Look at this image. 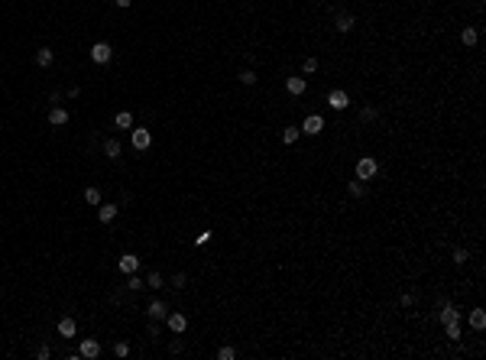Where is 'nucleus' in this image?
<instances>
[{
  "instance_id": "1",
  "label": "nucleus",
  "mask_w": 486,
  "mask_h": 360,
  "mask_svg": "<svg viewBox=\"0 0 486 360\" xmlns=\"http://www.w3.org/2000/svg\"><path fill=\"white\" fill-rule=\"evenodd\" d=\"M376 159L373 156H363V159H356V179H363V182H370L373 175H376Z\"/></svg>"
},
{
  "instance_id": "2",
  "label": "nucleus",
  "mask_w": 486,
  "mask_h": 360,
  "mask_svg": "<svg viewBox=\"0 0 486 360\" xmlns=\"http://www.w3.org/2000/svg\"><path fill=\"white\" fill-rule=\"evenodd\" d=\"M298 130H301V133H308V136H318L324 130V117H321V114H308V117L301 120Z\"/></svg>"
},
{
  "instance_id": "3",
  "label": "nucleus",
  "mask_w": 486,
  "mask_h": 360,
  "mask_svg": "<svg viewBox=\"0 0 486 360\" xmlns=\"http://www.w3.org/2000/svg\"><path fill=\"white\" fill-rule=\"evenodd\" d=\"M110 55H114V49H110L107 42H94V46H91V62L94 65H107Z\"/></svg>"
},
{
  "instance_id": "4",
  "label": "nucleus",
  "mask_w": 486,
  "mask_h": 360,
  "mask_svg": "<svg viewBox=\"0 0 486 360\" xmlns=\"http://www.w3.org/2000/svg\"><path fill=\"white\" fill-rule=\"evenodd\" d=\"M327 107H331V110H347V107H350V98H347V91H340V88H334V91H327Z\"/></svg>"
},
{
  "instance_id": "5",
  "label": "nucleus",
  "mask_w": 486,
  "mask_h": 360,
  "mask_svg": "<svg viewBox=\"0 0 486 360\" xmlns=\"http://www.w3.org/2000/svg\"><path fill=\"white\" fill-rule=\"evenodd\" d=\"M130 143H133V149L143 153V149H149V143H153V133H149L146 127H136V130L130 133Z\"/></svg>"
},
{
  "instance_id": "6",
  "label": "nucleus",
  "mask_w": 486,
  "mask_h": 360,
  "mask_svg": "<svg viewBox=\"0 0 486 360\" xmlns=\"http://www.w3.org/2000/svg\"><path fill=\"white\" fill-rule=\"evenodd\" d=\"M78 357H85V360H97V357H100V344L94 341V337H85V341L78 344Z\"/></svg>"
},
{
  "instance_id": "7",
  "label": "nucleus",
  "mask_w": 486,
  "mask_h": 360,
  "mask_svg": "<svg viewBox=\"0 0 486 360\" xmlns=\"http://www.w3.org/2000/svg\"><path fill=\"white\" fill-rule=\"evenodd\" d=\"M165 321H169V331H172V334H185V331H188V318L182 312H169V315H165Z\"/></svg>"
},
{
  "instance_id": "8",
  "label": "nucleus",
  "mask_w": 486,
  "mask_h": 360,
  "mask_svg": "<svg viewBox=\"0 0 486 360\" xmlns=\"http://www.w3.org/2000/svg\"><path fill=\"white\" fill-rule=\"evenodd\" d=\"M463 312L457 305H451L448 298H441V325H448V321H460Z\"/></svg>"
},
{
  "instance_id": "9",
  "label": "nucleus",
  "mask_w": 486,
  "mask_h": 360,
  "mask_svg": "<svg viewBox=\"0 0 486 360\" xmlns=\"http://www.w3.org/2000/svg\"><path fill=\"white\" fill-rule=\"evenodd\" d=\"M146 315H149L153 321H165V315H169V305H165V302H159V298H153V302L146 305Z\"/></svg>"
},
{
  "instance_id": "10",
  "label": "nucleus",
  "mask_w": 486,
  "mask_h": 360,
  "mask_svg": "<svg viewBox=\"0 0 486 360\" xmlns=\"http://www.w3.org/2000/svg\"><path fill=\"white\" fill-rule=\"evenodd\" d=\"M117 269H120V273H127V276L136 273V269H139V257H133V253H124V257L117 260Z\"/></svg>"
},
{
  "instance_id": "11",
  "label": "nucleus",
  "mask_w": 486,
  "mask_h": 360,
  "mask_svg": "<svg viewBox=\"0 0 486 360\" xmlns=\"http://www.w3.org/2000/svg\"><path fill=\"white\" fill-rule=\"evenodd\" d=\"M117 211H120L117 204H104V201H100V204H97V218H100V224H110V221L117 218Z\"/></svg>"
},
{
  "instance_id": "12",
  "label": "nucleus",
  "mask_w": 486,
  "mask_h": 360,
  "mask_svg": "<svg viewBox=\"0 0 486 360\" xmlns=\"http://www.w3.org/2000/svg\"><path fill=\"white\" fill-rule=\"evenodd\" d=\"M305 88H308V81L301 78V75H295V78H286V91H289V94H295V98H298V94H305Z\"/></svg>"
},
{
  "instance_id": "13",
  "label": "nucleus",
  "mask_w": 486,
  "mask_h": 360,
  "mask_svg": "<svg viewBox=\"0 0 486 360\" xmlns=\"http://www.w3.org/2000/svg\"><path fill=\"white\" fill-rule=\"evenodd\" d=\"M49 124H52V127H65V124H68V110H65V107H52V110H49Z\"/></svg>"
},
{
  "instance_id": "14",
  "label": "nucleus",
  "mask_w": 486,
  "mask_h": 360,
  "mask_svg": "<svg viewBox=\"0 0 486 360\" xmlns=\"http://www.w3.org/2000/svg\"><path fill=\"white\" fill-rule=\"evenodd\" d=\"M354 13H337V20H334V26H337V33H350L354 30Z\"/></svg>"
},
{
  "instance_id": "15",
  "label": "nucleus",
  "mask_w": 486,
  "mask_h": 360,
  "mask_svg": "<svg viewBox=\"0 0 486 360\" xmlns=\"http://www.w3.org/2000/svg\"><path fill=\"white\" fill-rule=\"evenodd\" d=\"M59 334H62V337H75L78 334V321L75 318H62V321H59Z\"/></svg>"
},
{
  "instance_id": "16",
  "label": "nucleus",
  "mask_w": 486,
  "mask_h": 360,
  "mask_svg": "<svg viewBox=\"0 0 486 360\" xmlns=\"http://www.w3.org/2000/svg\"><path fill=\"white\" fill-rule=\"evenodd\" d=\"M52 59H55V52H52L49 46H42V49L36 52V65H39V68H49V65H52Z\"/></svg>"
},
{
  "instance_id": "17",
  "label": "nucleus",
  "mask_w": 486,
  "mask_h": 360,
  "mask_svg": "<svg viewBox=\"0 0 486 360\" xmlns=\"http://www.w3.org/2000/svg\"><path fill=\"white\" fill-rule=\"evenodd\" d=\"M470 328L473 331H483L486 328V312H483V308H473V312H470Z\"/></svg>"
},
{
  "instance_id": "18",
  "label": "nucleus",
  "mask_w": 486,
  "mask_h": 360,
  "mask_svg": "<svg viewBox=\"0 0 486 360\" xmlns=\"http://www.w3.org/2000/svg\"><path fill=\"white\" fill-rule=\"evenodd\" d=\"M120 140H114V136H110V140H104V153H107L110 159H120Z\"/></svg>"
},
{
  "instance_id": "19",
  "label": "nucleus",
  "mask_w": 486,
  "mask_h": 360,
  "mask_svg": "<svg viewBox=\"0 0 486 360\" xmlns=\"http://www.w3.org/2000/svg\"><path fill=\"white\" fill-rule=\"evenodd\" d=\"M477 39H480L477 30H473V26H463V33H460V42H463V46H467V49L477 46Z\"/></svg>"
},
{
  "instance_id": "20",
  "label": "nucleus",
  "mask_w": 486,
  "mask_h": 360,
  "mask_svg": "<svg viewBox=\"0 0 486 360\" xmlns=\"http://www.w3.org/2000/svg\"><path fill=\"white\" fill-rule=\"evenodd\" d=\"M114 124L120 127V130H130V127H133V114H130V110H120V114L114 117Z\"/></svg>"
},
{
  "instance_id": "21",
  "label": "nucleus",
  "mask_w": 486,
  "mask_h": 360,
  "mask_svg": "<svg viewBox=\"0 0 486 360\" xmlns=\"http://www.w3.org/2000/svg\"><path fill=\"white\" fill-rule=\"evenodd\" d=\"M347 192H350V198H363V195H366V182H363V179L350 182V185H347Z\"/></svg>"
},
{
  "instance_id": "22",
  "label": "nucleus",
  "mask_w": 486,
  "mask_h": 360,
  "mask_svg": "<svg viewBox=\"0 0 486 360\" xmlns=\"http://www.w3.org/2000/svg\"><path fill=\"white\" fill-rule=\"evenodd\" d=\"M444 334H448V341H460V321H448Z\"/></svg>"
},
{
  "instance_id": "23",
  "label": "nucleus",
  "mask_w": 486,
  "mask_h": 360,
  "mask_svg": "<svg viewBox=\"0 0 486 360\" xmlns=\"http://www.w3.org/2000/svg\"><path fill=\"white\" fill-rule=\"evenodd\" d=\"M298 133H301L298 127H286V130H282V143H286V146H292V143L298 140Z\"/></svg>"
},
{
  "instance_id": "24",
  "label": "nucleus",
  "mask_w": 486,
  "mask_h": 360,
  "mask_svg": "<svg viewBox=\"0 0 486 360\" xmlns=\"http://www.w3.org/2000/svg\"><path fill=\"white\" fill-rule=\"evenodd\" d=\"M237 81H240V85H256V71L253 68H243L237 75Z\"/></svg>"
},
{
  "instance_id": "25",
  "label": "nucleus",
  "mask_w": 486,
  "mask_h": 360,
  "mask_svg": "<svg viewBox=\"0 0 486 360\" xmlns=\"http://www.w3.org/2000/svg\"><path fill=\"white\" fill-rule=\"evenodd\" d=\"M146 286H149V289H162V286H165V279H162V276L153 269V273L146 276Z\"/></svg>"
},
{
  "instance_id": "26",
  "label": "nucleus",
  "mask_w": 486,
  "mask_h": 360,
  "mask_svg": "<svg viewBox=\"0 0 486 360\" xmlns=\"http://www.w3.org/2000/svg\"><path fill=\"white\" fill-rule=\"evenodd\" d=\"M233 357H237V347L233 344H224L221 351H217V360H233Z\"/></svg>"
},
{
  "instance_id": "27",
  "label": "nucleus",
  "mask_w": 486,
  "mask_h": 360,
  "mask_svg": "<svg viewBox=\"0 0 486 360\" xmlns=\"http://www.w3.org/2000/svg\"><path fill=\"white\" fill-rule=\"evenodd\" d=\"M315 71H318V59L311 55V59H305V62H301V75H315Z\"/></svg>"
},
{
  "instance_id": "28",
  "label": "nucleus",
  "mask_w": 486,
  "mask_h": 360,
  "mask_svg": "<svg viewBox=\"0 0 486 360\" xmlns=\"http://www.w3.org/2000/svg\"><path fill=\"white\" fill-rule=\"evenodd\" d=\"M451 260H454L457 266H460V263H467V260H470V253L463 250V247H454V253H451Z\"/></svg>"
},
{
  "instance_id": "29",
  "label": "nucleus",
  "mask_w": 486,
  "mask_h": 360,
  "mask_svg": "<svg viewBox=\"0 0 486 360\" xmlns=\"http://www.w3.org/2000/svg\"><path fill=\"white\" fill-rule=\"evenodd\" d=\"M85 201L97 208V204H100V192H97V188H88V192H85Z\"/></svg>"
},
{
  "instance_id": "30",
  "label": "nucleus",
  "mask_w": 486,
  "mask_h": 360,
  "mask_svg": "<svg viewBox=\"0 0 486 360\" xmlns=\"http://www.w3.org/2000/svg\"><path fill=\"white\" fill-rule=\"evenodd\" d=\"M114 354H117V357H130V344H127V341H117Z\"/></svg>"
},
{
  "instance_id": "31",
  "label": "nucleus",
  "mask_w": 486,
  "mask_h": 360,
  "mask_svg": "<svg viewBox=\"0 0 486 360\" xmlns=\"http://www.w3.org/2000/svg\"><path fill=\"white\" fill-rule=\"evenodd\" d=\"M376 117H379L376 107H363V110H360V120H376Z\"/></svg>"
},
{
  "instance_id": "32",
  "label": "nucleus",
  "mask_w": 486,
  "mask_h": 360,
  "mask_svg": "<svg viewBox=\"0 0 486 360\" xmlns=\"http://www.w3.org/2000/svg\"><path fill=\"white\" fill-rule=\"evenodd\" d=\"M49 357H52V351H49L46 344H39L36 347V360H49Z\"/></svg>"
},
{
  "instance_id": "33",
  "label": "nucleus",
  "mask_w": 486,
  "mask_h": 360,
  "mask_svg": "<svg viewBox=\"0 0 486 360\" xmlns=\"http://www.w3.org/2000/svg\"><path fill=\"white\" fill-rule=\"evenodd\" d=\"M185 273H175V276H172V286H175V289H185Z\"/></svg>"
},
{
  "instance_id": "34",
  "label": "nucleus",
  "mask_w": 486,
  "mask_h": 360,
  "mask_svg": "<svg viewBox=\"0 0 486 360\" xmlns=\"http://www.w3.org/2000/svg\"><path fill=\"white\" fill-rule=\"evenodd\" d=\"M182 347H185V344H182V341H178V337H175V341H172V344H169V351H172V354H182Z\"/></svg>"
},
{
  "instance_id": "35",
  "label": "nucleus",
  "mask_w": 486,
  "mask_h": 360,
  "mask_svg": "<svg viewBox=\"0 0 486 360\" xmlns=\"http://www.w3.org/2000/svg\"><path fill=\"white\" fill-rule=\"evenodd\" d=\"M114 3H117V7H120V10H127V7H130V3H133V0H114Z\"/></svg>"
}]
</instances>
